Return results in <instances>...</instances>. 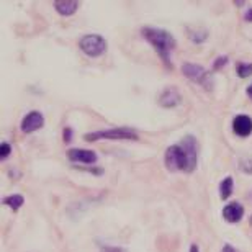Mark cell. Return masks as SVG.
Wrapping results in <instances>:
<instances>
[{
	"label": "cell",
	"mask_w": 252,
	"mask_h": 252,
	"mask_svg": "<svg viewBox=\"0 0 252 252\" xmlns=\"http://www.w3.org/2000/svg\"><path fill=\"white\" fill-rule=\"evenodd\" d=\"M164 164L170 172H193L198 164V141L195 136H184L179 144L169 146L164 154Z\"/></svg>",
	"instance_id": "1"
},
{
	"label": "cell",
	"mask_w": 252,
	"mask_h": 252,
	"mask_svg": "<svg viewBox=\"0 0 252 252\" xmlns=\"http://www.w3.org/2000/svg\"><path fill=\"white\" fill-rule=\"evenodd\" d=\"M141 34L144 36V39L153 44L156 48V51L160 56V59L170 67V51L175 48V39L169 32L154 27H144L141 30Z\"/></svg>",
	"instance_id": "2"
},
{
	"label": "cell",
	"mask_w": 252,
	"mask_h": 252,
	"mask_svg": "<svg viewBox=\"0 0 252 252\" xmlns=\"http://www.w3.org/2000/svg\"><path fill=\"white\" fill-rule=\"evenodd\" d=\"M85 141H98V139H129L138 141V133L133 128H110V129H100L94 131V133H87L84 136Z\"/></svg>",
	"instance_id": "3"
},
{
	"label": "cell",
	"mask_w": 252,
	"mask_h": 252,
	"mask_svg": "<svg viewBox=\"0 0 252 252\" xmlns=\"http://www.w3.org/2000/svg\"><path fill=\"white\" fill-rule=\"evenodd\" d=\"M79 48L82 49L85 56L98 58L107 51V41L100 34H85V36L80 38Z\"/></svg>",
	"instance_id": "4"
},
{
	"label": "cell",
	"mask_w": 252,
	"mask_h": 252,
	"mask_svg": "<svg viewBox=\"0 0 252 252\" xmlns=\"http://www.w3.org/2000/svg\"><path fill=\"white\" fill-rule=\"evenodd\" d=\"M182 74L187 79H190L191 82L203 85V87L208 89V90L211 89V82H213V79H211V74L205 67H201L200 64H193V63L182 64Z\"/></svg>",
	"instance_id": "5"
},
{
	"label": "cell",
	"mask_w": 252,
	"mask_h": 252,
	"mask_svg": "<svg viewBox=\"0 0 252 252\" xmlns=\"http://www.w3.org/2000/svg\"><path fill=\"white\" fill-rule=\"evenodd\" d=\"M158 102L160 107H164V108H174L182 102V95H180L177 87H165L162 92L159 94Z\"/></svg>",
	"instance_id": "6"
},
{
	"label": "cell",
	"mask_w": 252,
	"mask_h": 252,
	"mask_svg": "<svg viewBox=\"0 0 252 252\" xmlns=\"http://www.w3.org/2000/svg\"><path fill=\"white\" fill-rule=\"evenodd\" d=\"M67 158L72 162H80V164H94L97 162L98 156L97 153L90 149H79V148H72L67 151Z\"/></svg>",
	"instance_id": "7"
},
{
	"label": "cell",
	"mask_w": 252,
	"mask_h": 252,
	"mask_svg": "<svg viewBox=\"0 0 252 252\" xmlns=\"http://www.w3.org/2000/svg\"><path fill=\"white\" fill-rule=\"evenodd\" d=\"M43 125H44V118H43L41 113H39V112H30V113L25 115V118L22 120L20 128H22L23 133H33V131L43 128Z\"/></svg>",
	"instance_id": "8"
},
{
	"label": "cell",
	"mask_w": 252,
	"mask_h": 252,
	"mask_svg": "<svg viewBox=\"0 0 252 252\" xmlns=\"http://www.w3.org/2000/svg\"><path fill=\"white\" fill-rule=\"evenodd\" d=\"M233 131L236 136L248 138L252 134V118L249 115H238L233 120Z\"/></svg>",
	"instance_id": "9"
},
{
	"label": "cell",
	"mask_w": 252,
	"mask_h": 252,
	"mask_svg": "<svg viewBox=\"0 0 252 252\" xmlns=\"http://www.w3.org/2000/svg\"><path fill=\"white\" fill-rule=\"evenodd\" d=\"M243 216H244V206L238 203V201H231V203H228L223 208V218L231 224L241 221Z\"/></svg>",
	"instance_id": "10"
},
{
	"label": "cell",
	"mask_w": 252,
	"mask_h": 252,
	"mask_svg": "<svg viewBox=\"0 0 252 252\" xmlns=\"http://www.w3.org/2000/svg\"><path fill=\"white\" fill-rule=\"evenodd\" d=\"M54 8L63 17H69V15H74L75 10L79 8V2L77 0H56L54 2Z\"/></svg>",
	"instance_id": "11"
},
{
	"label": "cell",
	"mask_w": 252,
	"mask_h": 252,
	"mask_svg": "<svg viewBox=\"0 0 252 252\" xmlns=\"http://www.w3.org/2000/svg\"><path fill=\"white\" fill-rule=\"evenodd\" d=\"M233 190H234V179L231 177V175H228V177H224L223 180H221V184H220L221 198H223V200L229 198V196L233 195Z\"/></svg>",
	"instance_id": "12"
},
{
	"label": "cell",
	"mask_w": 252,
	"mask_h": 252,
	"mask_svg": "<svg viewBox=\"0 0 252 252\" xmlns=\"http://www.w3.org/2000/svg\"><path fill=\"white\" fill-rule=\"evenodd\" d=\"M2 203L10 206L13 211H18L20 208H22V205L25 203V198L22 195H10V196H7V198L2 200Z\"/></svg>",
	"instance_id": "13"
},
{
	"label": "cell",
	"mask_w": 252,
	"mask_h": 252,
	"mask_svg": "<svg viewBox=\"0 0 252 252\" xmlns=\"http://www.w3.org/2000/svg\"><path fill=\"white\" fill-rule=\"evenodd\" d=\"M236 74H238L241 79L249 77V75H252V64L251 63H238L236 64Z\"/></svg>",
	"instance_id": "14"
},
{
	"label": "cell",
	"mask_w": 252,
	"mask_h": 252,
	"mask_svg": "<svg viewBox=\"0 0 252 252\" xmlns=\"http://www.w3.org/2000/svg\"><path fill=\"white\" fill-rule=\"evenodd\" d=\"M10 153H12V148H10L8 143H5V141H3V143L0 144V158L5 160L10 156Z\"/></svg>",
	"instance_id": "15"
},
{
	"label": "cell",
	"mask_w": 252,
	"mask_h": 252,
	"mask_svg": "<svg viewBox=\"0 0 252 252\" xmlns=\"http://www.w3.org/2000/svg\"><path fill=\"white\" fill-rule=\"evenodd\" d=\"M228 64V56H220L216 61L213 63V70H220V69H223L224 65Z\"/></svg>",
	"instance_id": "16"
},
{
	"label": "cell",
	"mask_w": 252,
	"mask_h": 252,
	"mask_svg": "<svg viewBox=\"0 0 252 252\" xmlns=\"http://www.w3.org/2000/svg\"><path fill=\"white\" fill-rule=\"evenodd\" d=\"M102 252H126L123 248H112V246H103Z\"/></svg>",
	"instance_id": "17"
},
{
	"label": "cell",
	"mask_w": 252,
	"mask_h": 252,
	"mask_svg": "<svg viewBox=\"0 0 252 252\" xmlns=\"http://www.w3.org/2000/svg\"><path fill=\"white\" fill-rule=\"evenodd\" d=\"M70 139H72V129L64 128V141L65 143H70Z\"/></svg>",
	"instance_id": "18"
},
{
	"label": "cell",
	"mask_w": 252,
	"mask_h": 252,
	"mask_svg": "<svg viewBox=\"0 0 252 252\" xmlns=\"http://www.w3.org/2000/svg\"><path fill=\"white\" fill-rule=\"evenodd\" d=\"M221 252H239V251L236 249L234 246H231V244H226L224 248H223V251H221Z\"/></svg>",
	"instance_id": "19"
},
{
	"label": "cell",
	"mask_w": 252,
	"mask_h": 252,
	"mask_svg": "<svg viewBox=\"0 0 252 252\" xmlns=\"http://www.w3.org/2000/svg\"><path fill=\"white\" fill-rule=\"evenodd\" d=\"M244 20H246V22H251V23H252V8L246 10V13H244Z\"/></svg>",
	"instance_id": "20"
},
{
	"label": "cell",
	"mask_w": 252,
	"mask_h": 252,
	"mask_svg": "<svg viewBox=\"0 0 252 252\" xmlns=\"http://www.w3.org/2000/svg\"><path fill=\"white\" fill-rule=\"evenodd\" d=\"M190 252H200V251H198V246H196V244H191V246H190Z\"/></svg>",
	"instance_id": "21"
},
{
	"label": "cell",
	"mask_w": 252,
	"mask_h": 252,
	"mask_svg": "<svg viewBox=\"0 0 252 252\" xmlns=\"http://www.w3.org/2000/svg\"><path fill=\"white\" fill-rule=\"evenodd\" d=\"M246 92H248V97H249V98H252V84L249 85V87H248V90H246Z\"/></svg>",
	"instance_id": "22"
},
{
	"label": "cell",
	"mask_w": 252,
	"mask_h": 252,
	"mask_svg": "<svg viewBox=\"0 0 252 252\" xmlns=\"http://www.w3.org/2000/svg\"><path fill=\"white\" fill-rule=\"evenodd\" d=\"M251 224H252V216H251Z\"/></svg>",
	"instance_id": "23"
}]
</instances>
